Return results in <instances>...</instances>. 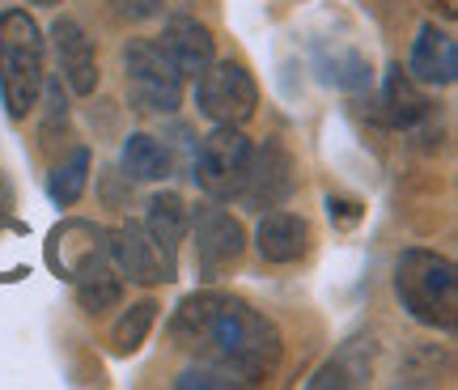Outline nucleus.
<instances>
[{
  "label": "nucleus",
  "instance_id": "25",
  "mask_svg": "<svg viewBox=\"0 0 458 390\" xmlns=\"http://www.w3.org/2000/svg\"><path fill=\"white\" fill-rule=\"evenodd\" d=\"M327 216L340 229H352V225H360L365 208H360V199H348V195H327Z\"/></svg>",
  "mask_w": 458,
  "mask_h": 390
},
{
  "label": "nucleus",
  "instance_id": "24",
  "mask_svg": "<svg viewBox=\"0 0 458 390\" xmlns=\"http://www.w3.org/2000/svg\"><path fill=\"white\" fill-rule=\"evenodd\" d=\"M174 386H179V390H187V386H216V390H229V386H238V382H233L225 369H216V365H199V369H187L182 377H174Z\"/></svg>",
  "mask_w": 458,
  "mask_h": 390
},
{
  "label": "nucleus",
  "instance_id": "22",
  "mask_svg": "<svg viewBox=\"0 0 458 390\" xmlns=\"http://www.w3.org/2000/svg\"><path fill=\"white\" fill-rule=\"evenodd\" d=\"M157 301L153 297H145V301H136V306H128L119 318H114V331H111V343L119 357H131V352H140L148 340V331H153V323H157Z\"/></svg>",
  "mask_w": 458,
  "mask_h": 390
},
{
  "label": "nucleus",
  "instance_id": "17",
  "mask_svg": "<svg viewBox=\"0 0 458 390\" xmlns=\"http://www.w3.org/2000/svg\"><path fill=\"white\" fill-rule=\"evenodd\" d=\"M382 114L391 128H411L428 114V98L420 94V85L411 72H403L399 64L386 68V81H382Z\"/></svg>",
  "mask_w": 458,
  "mask_h": 390
},
{
  "label": "nucleus",
  "instance_id": "21",
  "mask_svg": "<svg viewBox=\"0 0 458 390\" xmlns=\"http://www.w3.org/2000/svg\"><path fill=\"white\" fill-rule=\"evenodd\" d=\"M85 182H89V148H72L64 162L47 174V195L55 208H72L85 195Z\"/></svg>",
  "mask_w": 458,
  "mask_h": 390
},
{
  "label": "nucleus",
  "instance_id": "6",
  "mask_svg": "<svg viewBox=\"0 0 458 390\" xmlns=\"http://www.w3.org/2000/svg\"><path fill=\"white\" fill-rule=\"evenodd\" d=\"M196 106L208 123H229L242 128L259 106V85L238 60H213L196 77Z\"/></svg>",
  "mask_w": 458,
  "mask_h": 390
},
{
  "label": "nucleus",
  "instance_id": "16",
  "mask_svg": "<svg viewBox=\"0 0 458 390\" xmlns=\"http://www.w3.org/2000/svg\"><path fill=\"white\" fill-rule=\"evenodd\" d=\"M72 284H77V306H81L85 314H94V318L123 301V276L114 272V263L106 259V255L85 263L81 272L72 276Z\"/></svg>",
  "mask_w": 458,
  "mask_h": 390
},
{
  "label": "nucleus",
  "instance_id": "19",
  "mask_svg": "<svg viewBox=\"0 0 458 390\" xmlns=\"http://www.w3.org/2000/svg\"><path fill=\"white\" fill-rule=\"evenodd\" d=\"M119 165H123V179L131 182H157L170 174V148L157 136H148V131H131L123 140Z\"/></svg>",
  "mask_w": 458,
  "mask_h": 390
},
{
  "label": "nucleus",
  "instance_id": "2",
  "mask_svg": "<svg viewBox=\"0 0 458 390\" xmlns=\"http://www.w3.org/2000/svg\"><path fill=\"white\" fill-rule=\"evenodd\" d=\"M47 81V38L26 9L0 13V102L9 119H30Z\"/></svg>",
  "mask_w": 458,
  "mask_h": 390
},
{
  "label": "nucleus",
  "instance_id": "5",
  "mask_svg": "<svg viewBox=\"0 0 458 390\" xmlns=\"http://www.w3.org/2000/svg\"><path fill=\"white\" fill-rule=\"evenodd\" d=\"M250 140L242 128H229L216 123L196 148V162H191V179L208 199H238L250 170Z\"/></svg>",
  "mask_w": 458,
  "mask_h": 390
},
{
  "label": "nucleus",
  "instance_id": "10",
  "mask_svg": "<svg viewBox=\"0 0 458 390\" xmlns=\"http://www.w3.org/2000/svg\"><path fill=\"white\" fill-rule=\"evenodd\" d=\"M51 55H55L60 77L68 81L72 94L85 98L98 89V55H94V43H89V34L72 17H55L51 21Z\"/></svg>",
  "mask_w": 458,
  "mask_h": 390
},
{
  "label": "nucleus",
  "instance_id": "13",
  "mask_svg": "<svg viewBox=\"0 0 458 390\" xmlns=\"http://www.w3.org/2000/svg\"><path fill=\"white\" fill-rule=\"evenodd\" d=\"M408 72L420 85H454L458 77V47L450 30H442L437 21H425L416 30V43H411V60Z\"/></svg>",
  "mask_w": 458,
  "mask_h": 390
},
{
  "label": "nucleus",
  "instance_id": "11",
  "mask_svg": "<svg viewBox=\"0 0 458 390\" xmlns=\"http://www.w3.org/2000/svg\"><path fill=\"white\" fill-rule=\"evenodd\" d=\"M106 255V229H98L94 221H64L51 229L47 242V263L55 276L72 280L89 259Z\"/></svg>",
  "mask_w": 458,
  "mask_h": 390
},
{
  "label": "nucleus",
  "instance_id": "27",
  "mask_svg": "<svg viewBox=\"0 0 458 390\" xmlns=\"http://www.w3.org/2000/svg\"><path fill=\"white\" fill-rule=\"evenodd\" d=\"M26 4H34V9H55V4H64V0H26Z\"/></svg>",
  "mask_w": 458,
  "mask_h": 390
},
{
  "label": "nucleus",
  "instance_id": "18",
  "mask_svg": "<svg viewBox=\"0 0 458 390\" xmlns=\"http://www.w3.org/2000/svg\"><path fill=\"white\" fill-rule=\"evenodd\" d=\"M187 225H191V216H187V204H182V195L157 191L153 199H148L145 229L153 233V242L162 246L165 255H174V259H179V246H182V238H187Z\"/></svg>",
  "mask_w": 458,
  "mask_h": 390
},
{
  "label": "nucleus",
  "instance_id": "12",
  "mask_svg": "<svg viewBox=\"0 0 458 390\" xmlns=\"http://www.w3.org/2000/svg\"><path fill=\"white\" fill-rule=\"evenodd\" d=\"M157 47L170 55V64L182 72V81H187V77H199V72L216 60L213 30L199 26L196 17H170L162 38H157Z\"/></svg>",
  "mask_w": 458,
  "mask_h": 390
},
{
  "label": "nucleus",
  "instance_id": "20",
  "mask_svg": "<svg viewBox=\"0 0 458 390\" xmlns=\"http://www.w3.org/2000/svg\"><path fill=\"white\" fill-rule=\"evenodd\" d=\"M221 292L204 289V292H191V297H182L179 309H174V318H170V340L187 348V352H196L199 340H204V326L213 318V306Z\"/></svg>",
  "mask_w": 458,
  "mask_h": 390
},
{
  "label": "nucleus",
  "instance_id": "14",
  "mask_svg": "<svg viewBox=\"0 0 458 390\" xmlns=\"http://www.w3.org/2000/svg\"><path fill=\"white\" fill-rule=\"evenodd\" d=\"M255 246L267 263H297L306 259L310 250V221L297 216V212H263L259 225H255Z\"/></svg>",
  "mask_w": 458,
  "mask_h": 390
},
{
  "label": "nucleus",
  "instance_id": "23",
  "mask_svg": "<svg viewBox=\"0 0 458 390\" xmlns=\"http://www.w3.org/2000/svg\"><path fill=\"white\" fill-rule=\"evenodd\" d=\"M327 72H323V81L340 85V89H369V81H374V72H369V64H365V55H357V51H344V55H335L331 64H323Z\"/></svg>",
  "mask_w": 458,
  "mask_h": 390
},
{
  "label": "nucleus",
  "instance_id": "8",
  "mask_svg": "<svg viewBox=\"0 0 458 390\" xmlns=\"http://www.w3.org/2000/svg\"><path fill=\"white\" fill-rule=\"evenodd\" d=\"M297 187V170H293V157L289 148L280 140H267V145L250 148V170H246V182L238 199L246 208H280Z\"/></svg>",
  "mask_w": 458,
  "mask_h": 390
},
{
  "label": "nucleus",
  "instance_id": "4",
  "mask_svg": "<svg viewBox=\"0 0 458 390\" xmlns=\"http://www.w3.org/2000/svg\"><path fill=\"white\" fill-rule=\"evenodd\" d=\"M123 72H128V98L145 114H174L182 102V72L170 64L153 38H131L123 47Z\"/></svg>",
  "mask_w": 458,
  "mask_h": 390
},
{
  "label": "nucleus",
  "instance_id": "28",
  "mask_svg": "<svg viewBox=\"0 0 458 390\" xmlns=\"http://www.w3.org/2000/svg\"><path fill=\"white\" fill-rule=\"evenodd\" d=\"M9 208V187H4V182H0V212Z\"/></svg>",
  "mask_w": 458,
  "mask_h": 390
},
{
  "label": "nucleus",
  "instance_id": "9",
  "mask_svg": "<svg viewBox=\"0 0 458 390\" xmlns=\"http://www.w3.org/2000/svg\"><path fill=\"white\" fill-rule=\"evenodd\" d=\"M246 233L225 208H199L196 212V272L199 280H221L242 259Z\"/></svg>",
  "mask_w": 458,
  "mask_h": 390
},
{
  "label": "nucleus",
  "instance_id": "7",
  "mask_svg": "<svg viewBox=\"0 0 458 390\" xmlns=\"http://www.w3.org/2000/svg\"><path fill=\"white\" fill-rule=\"evenodd\" d=\"M106 259L131 284H170V280H179V259L165 255L140 221H123L119 229L106 233Z\"/></svg>",
  "mask_w": 458,
  "mask_h": 390
},
{
  "label": "nucleus",
  "instance_id": "3",
  "mask_svg": "<svg viewBox=\"0 0 458 390\" xmlns=\"http://www.w3.org/2000/svg\"><path fill=\"white\" fill-rule=\"evenodd\" d=\"M394 297L403 301L416 323L450 331L458 323V272L454 263L425 250V246H411L399 255L394 263Z\"/></svg>",
  "mask_w": 458,
  "mask_h": 390
},
{
  "label": "nucleus",
  "instance_id": "1",
  "mask_svg": "<svg viewBox=\"0 0 458 390\" xmlns=\"http://www.w3.org/2000/svg\"><path fill=\"white\" fill-rule=\"evenodd\" d=\"M196 352L208 365L225 369L238 386H259L280 369L284 340H280V326L267 314H259L242 297L221 292Z\"/></svg>",
  "mask_w": 458,
  "mask_h": 390
},
{
  "label": "nucleus",
  "instance_id": "15",
  "mask_svg": "<svg viewBox=\"0 0 458 390\" xmlns=\"http://www.w3.org/2000/svg\"><path fill=\"white\" fill-rule=\"evenodd\" d=\"M374 340H365V335H357V340H348L335 352V357L318 369V374L306 382L310 390H331V386H369V377H374Z\"/></svg>",
  "mask_w": 458,
  "mask_h": 390
},
{
  "label": "nucleus",
  "instance_id": "26",
  "mask_svg": "<svg viewBox=\"0 0 458 390\" xmlns=\"http://www.w3.org/2000/svg\"><path fill=\"white\" fill-rule=\"evenodd\" d=\"M114 13L128 17V21H148V17H157L165 9V0H111Z\"/></svg>",
  "mask_w": 458,
  "mask_h": 390
}]
</instances>
